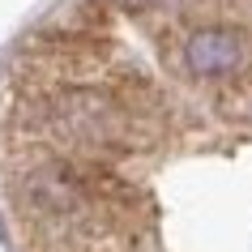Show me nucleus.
<instances>
[{
	"label": "nucleus",
	"mask_w": 252,
	"mask_h": 252,
	"mask_svg": "<svg viewBox=\"0 0 252 252\" xmlns=\"http://www.w3.org/2000/svg\"><path fill=\"white\" fill-rule=\"evenodd\" d=\"M184 60L197 77H226L244 64V34L226 26H205L184 43Z\"/></svg>",
	"instance_id": "nucleus-1"
},
{
	"label": "nucleus",
	"mask_w": 252,
	"mask_h": 252,
	"mask_svg": "<svg viewBox=\"0 0 252 252\" xmlns=\"http://www.w3.org/2000/svg\"><path fill=\"white\" fill-rule=\"evenodd\" d=\"M116 9H124V13H146V9H154L158 0H111Z\"/></svg>",
	"instance_id": "nucleus-2"
}]
</instances>
